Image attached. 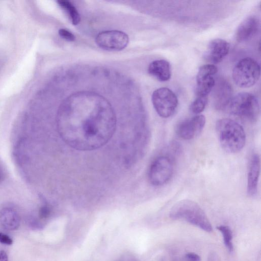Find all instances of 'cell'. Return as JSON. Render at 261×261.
<instances>
[{"mask_svg": "<svg viewBox=\"0 0 261 261\" xmlns=\"http://www.w3.org/2000/svg\"><path fill=\"white\" fill-rule=\"evenodd\" d=\"M259 21L253 16L246 18L237 29L235 38L238 42H245L252 39L259 29Z\"/></svg>", "mask_w": 261, "mask_h": 261, "instance_id": "4fadbf2b", "label": "cell"}, {"mask_svg": "<svg viewBox=\"0 0 261 261\" xmlns=\"http://www.w3.org/2000/svg\"><path fill=\"white\" fill-rule=\"evenodd\" d=\"M186 257L190 261H200V256L196 253L190 252L186 255Z\"/></svg>", "mask_w": 261, "mask_h": 261, "instance_id": "cb8c5ba5", "label": "cell"}, {"mask_svg": "<svg viewBox=\"0 0 261 261\" xmlns=\"http://www.w3.org/2000/svg\"><path fill=\"white\" fill-rule=\"evenodd\" d=\"M128 41L127 35L117 30L101 32L98 34L95 38L96 43L99 47L111 51L123 49L127 46Z\"/></svg>", "mask_w": 261, "mask_h": 261, "instance_id": "ba28073f", "label": "cell"}, {"mask_svg": "<svg viewBox=\"0 0 261 261\" xmlns=\"http://www.w3.org/2000/svg\"><path fill=\"white\" fill-rule=\"evenodd\" d=\"M217 70V67L211 64L203 65L199 68L196 76L197 96H207L212 91L216 81L214 75Z\"/></svg>", "mask_w": 261, "mask_h": 261, "instance_id": "9c48e42d", "label": "cell"}, {"mask_svg": "<svg viewBox=\"0 0 261 261\" xmlns=\"http://www.w3.org/2000/svg\"><path fill=\"white\" fill-rule=\"evenodd\" d=\"M148 73L161 82L169 80L171 72L169 63L165 60L152 61L148 68Z\"/></svg>", "mask_w": 261, "mask_h": 261, "instance_id": "9a60e30c", "label": "cell"}, {"mask_svg": "<svg viewBox=\"0 0 261 261\" xmlns=\"http://www.w3.org/2000/svg\"><path fill=\"white\" fill-rule=\"evenodd\" d=\"M260 173V158L258 154H254L249 161L247 176V193L253 196L256 194Z\"/></svg>", "mask_w": 261, "mask_h": 261, "instance_id": "5bb4252c", "label": "cell"}, {"mask_svg": "<svg viewBox=\"0 0 261 261\" xmlns=\"http://www.w3.org/2000/svg\"><path fill=\"white\" fill-rule=\"evenodd\" d=\"M173 219L184 220L207 232L212 230V225L203 210L198 203L189 199L180 200L171 209Z\"/></svg>", "mask_w": 261, "mask_h": 261, "instance_id": "3957f363", "label": "cell"}, {"mask_svg": "<svg viewBox=\"0 0 261 261\" xmlns=\"http://www.w3.org/2000/svg\"><path fill=\"white\" fill-rule=\"evenodd\" d=\"M59 35L62 38L68 41H73L75 40V36L68 30L61 29L59 30Z\"/></svg>", "mask_w": 261, "mask_h": 261, "instance_id": "ffe728a7", "label": "cell"}, {"mask_svg": "<svg viewBox=\"0 0 261 261\" xmlns=\"http://www.w3.org/2000/svg\"><path fill=\"white\" fill-rule=\"evenodd\" d=\"M59 5L68 14L72 23L77 25L80 21V15L75 7L69 1L60 0L57 1Z\"/></svg>", "mask_w": 261, "mask_h": 261, "instance_id": "e0dca14e", "label": "cell"}, {"mask_svg": "<svg viewBox=\"0 0 261 261\" xmlns=\"http://www.w3.org/2000/svg\"><path fill=\"white\" fill-rule=\"evenodd\" d=\"M227 110L231 114L252 123L257 120L260 113L257 98L248 92H241L232 97Z\"/></svg>", "mask_w": 261, "mask_h": 261, "instance_id": "277c9868", "label": "cell"}, {"mask_svg": "<svg viewBox=\"0 0 261 261\" xmlns=\"http://www.w3.org/2000/svg\"><path fill=\"white\" fill-rule=\"evenodd\" d=\"M0 223L5 229L14 230L19 226L20 217L13 208L4 207L0 211Z\"/></svg>", "mask_w": 261, "mask_h": 261, "instance_id": "2e32d148", "label": "cell"}, {"mask_svg": "<svg viewBox=\"0 0 261 261\" xmlns=\"http://www.w3.org/2000/svg\"><path fill=\"white\" fill-rule=\"evenodd\" d=\"M0 261H8L7 254L4 250L0 251Z\"/></svg>", "mask_w": 261, "mask_h": 261, "instance_id": "d4e9b609", "label": "cell"}, {"mask_svg": "<svg viewBox=\"0 0 261 261\" xmlns=\"http://www.w3.org/2000/svg\"><path fill=\"white\" fill-rule=\"evenodd\" d=\"M217 229L221 232L224 244L230 251H232L233 249V245L232 243V233L231 229L228 226L220 225L217 227Z\"/></svg>", "mask_w": 261, "mask_h": 261, "instance_id": "ac0fdd59", "label": "cell"}, {"mask_svg": "<svg viewBox=\"0 0 261 261\" xmlns=\"http://www.w3.org/2000/svg\"><path fill=\"white\" fill-rule=\"evenodd\" d=\"M51 210L49 206L47 204H44L39 209V216L41 219H46L49 216Z\"/></svg>", "mask_w": 261, "mask_h": 261, "instance_id": "44dd1931", "label": "cell"}, {"mask_svg": "<svg viewBox=\"0 0 261 261\" xmlns=\"http://www.w3.org/2000/svg\"><path fill=\"white\" fill-rule=\"evenodd\" d=\"M151 100L158 115L164 118L173 115L178 106L176 95L171 89L166 87L160 88L154 91Z\"/></svg>", "mask_w": 261, "mask_h": 261, "instance_id": "8992f818", "label": "cell"}, {"mask_svg": "<svg viewBox=\"0 0 261 261\" xmlns=\"http://www.w3.org/2000/svg\"><path fill=\"white\" fill-rule=\"evenodd\" d=\"M1 174H0V180H1Z\"/></svg>", "mask_w": 261, "mask_h": 261, "instance_id": "484cf974", "label": "cell"}, {"mask_svg": "<svg viewBox=\"0 0 261 261\" xmlns=\"http://www.w3.org/2000/svg\"><path fill=\"white\" fill-rule=\"evenodd\" d=\"M216 130L222 148L227 152H240L244 147L246 135L242 126L230 118L217 121Z\"/></svg>", "mask_w": 261, "mask_h": 261, "instance_id": "7a4b0ae2", "label": "cell"}, {"mask_svg": "<svg viewBox=\"0 0 261 261\" xmlns=\"http://www.w3.org/2000/svg\"><path fill=\"white\" fill-rule=\"evenodd\" d=\"M207 100V96H197L190 106L191 112L196 114L201 113L204 110Z\"/></svg>", "mask_w": 261, "mask_h": 261, "instance_id": "d6986e66", "label": "cell"}, {"mask_svg": "<svg viewBox=\"0 0 261 261\" xmlns=\"http://www.w3.org/2000/svg\"><path fill=\"white\" fill-rule=\"evenodd\" d=\"M205 122V117L203 115H197L185 119L177 125L176 133L179 138L184 140H191L201 133Z\"/></svg>", "mask_w": 261, "mask_h": 261, "instance_id": "30bf717a", "label": "cell"}, {"mask_svg": "<svg viewBox=\"0 0 261 261\" xmlns=\"http://www.w3.org/2000/svg\"><path fill=\"white\" fill-rule=\"evenodd\" d=\"M229 48L230 45L226 40L220 38L213 39L208 45L205 59L211 63H220L228 55Z\"/></svg>", "mask_w": 261, "mask_h": 261, "instance_id": "7c38bea8", "label": "cell"}, {"mask_svg": "<svg viewBox=\"0 0 261 261\" xmlns=\"http://www.w3.org/2000/svg\"><path fill=\"white\" fill-rule=\"evenodd\" d=\"M29 224L33 229H40L42 227L39 221L33 218L29 220Z\"/></svg>", "mask_w": 261, "mask_h": 261, "instance_id": "603a6c76", "label": "cell"}, {"mask_svg": "<svg viewBox=\"0 0 261 261\" xmlns=\"http://www.w3.org/2000/svg\"><path fill=\"white\" fill-rule=\"evenodd\" d=\"M174 172V164L172 158L167 155L156 158L149 169L148 178L155 186L164 185L172 178Z\"/></svg>", "mask_w": 261, "mask_h": 261, "instance_id": "52a82bcc", "label": "cell"}, {"mask_svg": "<svg viewBox=\"0 0 261 261\" xmlns=\"http://www.w3.org/2000/svg\"><path fill=\"white\" fill-rule=\"evenodd\" d=\"M57 127L68 145L89 151L101 147L110 140L115 130L116 119L111 108L103 102L73 101L60 110Z\"/></svg>", "mask_w": 261, "mask_h": 261, "instance_id": "6da1fadb", "label": "cell"}, {"mask_svg": "<svg viewBox=\"0 0 261 261\" xmlns=\"http://www.w3.org/2000/svg\"><path fill=\"white\" fill-rule=\"evenodd\" d=\"M260 68L258 62L250 57L240 60L234 66L232 76L234 83L241 88H247L258 81Z\"/></svg>", "mask_w": 261, "mask_h": 261, "instance_id": "5b68a950", "label": "cell"}, {"mask_svg": "<svg viewBox=\"0 0 261 261\" xmlns=\"http://www.w3.org/2000/svg\"><path fill=\"white\" fill-rule=\"evenodd\" d=\"M213 98L215 108L219 110L227 109L232 98V90L229 83L223 78L215 81L213 88Z\"/></svg>", "mask_w": 261, "mask_h": 261, "instance_id": "8fae6325", "label": "cell"}, {"mask_svg": "<svg viewBox=\"0 0 261 261\" xmlns=\"http://www.w3.org/2000/svg\"><path fill=\"white\" fill-rule=\"evenodd\" d=\"M0 242L6 245H11L13 240L8 235L0 232Z\"/></svg>", "mask_w": 261, "mask_h": 261, "instance_id": "7402d4cb", "label": "cell"}]
</instances>
